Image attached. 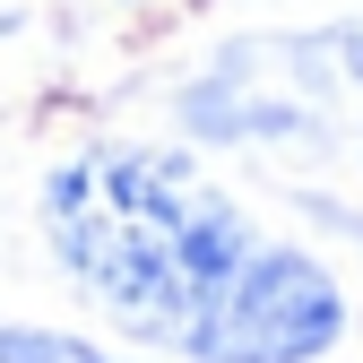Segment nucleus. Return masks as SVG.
<instances>
[{
	"label": "nucleus",
	"mask_w": 363,
	"mask_h": 363,
	"mask_svg": "<svg viewBox=\"0 0 363 363\" xmlns=\"http://www.w3.org/2000/svg\"><path fill=\"white\" fill-rule=\"evenodd\" d=\"M0 363H113L78 337H52V329H0Z\"/></svg>",
	"instance_id": "3"
},
{
	"label": "nucleus",
	"mask_w": 363,
	"mask_h": 363,
	"mask_svg": "<svg viewBox=\"0 0 363 363\" xmlns=\"http://www.w3.org/2000/svg\"><path fill=\"white\" fill-rule=\"evenodd\" d=\"M337 320L346 303L303 251H259L191 311L182 346L199 363H311L337 337Z\"/></svg>",
	"instance_id": "2"
},
{
	"label": "nucleus",
	"mask_w": 363,
	"mask_h": 363,
	"mask_svg": "<svg viewBox=\"0 0 363 363\" xmlns=\"http://www.w3.org/2000/svg\"><path fill=\"white\" fill-rule=\"evenodd\" d=\"M43 216H52V251L113 311L173 337L242 268V216L191 156L96 147L52 173Z\"/></svg>",
	"instance_id": "1"
}]
</instances>
